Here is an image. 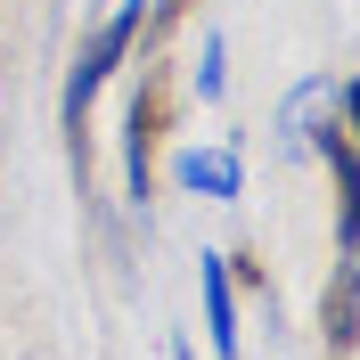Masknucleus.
<instances>
[{"mask_svg": "<svg viewBox=\"0 0 360 360\" xmlns=\"http://www.w3.org/2000/svg\"><path fill=\"white\" fill-rule=\"evenodd\" d=\"M156 139H164V82H139L131 115H123V188H131V205L156 188Z\"/></svg>", "mask_w": 360, "mask_h": 360, "instance_id": "f03ea898", "label": "nucleus"}, {"mask_svg": "<svg viewBox=\"0 0 360 360\" xmlns=\"http://www.w3.org/2000/svg\"><path fill=\"white\" fill-rule=\"evenodd\" d=\"M172 180L188 197H238V188H246V164L229 156V148H188V156L172 164Z\"/></svg>", "mask_w": 360, "mask_h": 360, "instance_id": "39448f33", "label": "nucleus"}, {"mask_svg": "<svg viewBox=\"0 0 360 360\" xmlns=\"http://www.w3.org/2000/svg\"><path fill=\"white\" fill-rule=\"evenodd\" d=\"M188 8H197V0H156V8H148V25H180Z\"/></svg>", "mask_w": 360, "mask_h": 360, "instance_id": "0eeeda50", "label": "nucleus"}, {"mask_svg": "<svg viewBox=\"0 0 360 360\" xmlns=\"http://www.w3.org/2000/svg\"><path fill=\"white\" fill-rule=\"evenodd\" d=\"M139 33H148V8H139V0H123V8H115V17L90 33V49L74 58V82H66V139H74V156H82L90 98H98V90H107V74H115V66H123V58L139 49Z\"/></svg>", "mask_w": 360, "mask_h": 360, "instance_id": "f257e3e1", "label": "nucleus"}, {"mask_svg": "<svg viewBox=\"0 0 360 360\" xmlns=\"http://www.w3.org/2000/svg\"><path fill=\"white\" fill-rule=\"evenodd\" d=\"M205 336H213V360H238V287H229V254H205Z\"/></svg>", "mask_w": 360, "mask_h": 360, "instance_id": "20e7f679", "label": "nucleus"}, {"mask_svg": "<svg viewBox=\"0 0 360 360\" xmlns=\"http://www.w3.org/2000/svg\"><path fill=\"white\" fill-rule=\"evenodd\" d=\"M172 360H197V352H188V344H180V352H172Z\"/></svg>", "mask_w": 360, "mask_h": 360, "instance_id": "1a4fd4ad", "label": "nucleus"}, {"mask_svg": "<svg viewBox=\"0 0 360 360\" xmlns=\"http://www.w3.org/2000/svg\"><path fill=\"white\" fill-rule=\"evenodd\" d=\"M336 98H344V123H352V139H360V82H344Z\"/></svg>", "mask_w": 360, "mask_h": 360, "instance_id": "6e6552de", "label": "nucleus"}, {"mask_svg": "<svg viewBox=\"0 0 360 360\" xmlns=\"http://www.w3.org/2000/svg\"><path fill=\"white\" fill-rule=\"evenodd\" d=\"M319 336H328V352H360V246L336 254V278L319 295Z\"/></svg>", "mask_w": 360, "mask_h": 360, "instance_id": "7ed1b4c3", "label": "nucleus"}, {"mask_svg": "<svg viewBox=\"0 0 360 360\" xmlns=\"http://www.w3.org/2000/svg\"><path fill=\"white\" fill-rule=\"evenodd\" d=\"M221 82H229V74H221V33H205V58H197V90H205V98H221Z\"/></svg>", "mask_w": 360, "mask_h": 360, "instance_id": "423d86ee", "label": "nucleus"}]
</instances>
